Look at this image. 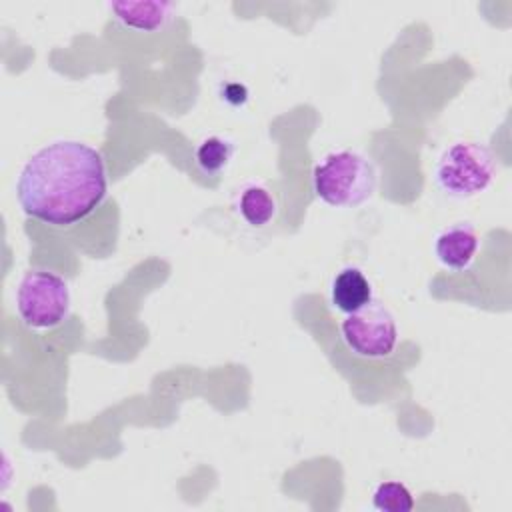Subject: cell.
Instances as JSON below:
<instances>
[{"label":"cell","instance_id":"6da1fadb","mask_svg":"<svg viewBox=\"0 0 512 512\" xmlns=\"http://www.w3.org/2000/svg\"><path fill=\"white\" fill-rule=\"evenodd\" d=\"M108 194L106 162L98 148L60 138L32 152L16 178L22 212L54 228L86 220Z\"/></svg>","mask_w":512,"mask_h":512},{"label":"cell","instance_id":"7a4b0ae2","mask_svg":"<svg viewBox=\"0 0 512 512\" xmlns=\"http://www.w3.org/2000/svg\"><path fill=\"white\" fill-rule=\"evenodd\" d=\"M312 188L332 208H358L376 190V168L362 152L332 150L314 166Z\"/></svg>","mask_w":512,"mask_h":512},{"label":"cell","instance_id":"3957f363","mask_svg":"<svg viewBox=\"0 0 512 512\" xmlns=\"http://www.w3.org/2000/svg\"><path fill=\"white\" fill-rule=\"evenodd\" d=\"M496 176L492 150L474 140L450 144L434 166L436 186L450 198L466 200L482 194Z\"/></svg>","mask_w":512,"mask_h":512},{"label":"cell","instance_id":"277c9868","mask_svg":"<svg viewBox=\"0 0 512 512\" xmlns=\"http://www.w3.org/2000/svg\"><path fill=\"white\" fill-rule=\"evenodd\" d=\"M16 312L30 330H52L64 324L70 314L72 296L68 282L46 268L26 270L14 294Z\"/></svg>","mask_w":512,"mask_h":512},{"label":"cell","instance_id":"5b68a950","mask_svg":"<svg viewBox=\"0 0 512 512\" xmlns=\"http://www.w3.org/2000/svg\"><path fill=\"white\" fill-rule=\"evenodd\" d=\"M340 336L348 350L360 358H388L398 344V326L392 312L378 300L346 314L340 322Z\"/></svg>","mask_w":512,"mask_h":512},{"label":"cell","instance_id":"8992f818","mask_svg":"<svg viewBox=\"0 0 512 512\" xmlns=\"http://www.w3.org/2000/svg\"><path fill=\"white\" fill-rule=\"evenodd\" d=\"M480 238L470 222H454L438 232L434 254L438 262L454 272L468 270L478 254Z\"/></svg>","mask_w":512,"mask_h":512},{"label":"cell","instance_id":"52a82bcc","mask_svg":"<svg viewBox=\"0 0 512 512\" xmlns=\"http://www.w3.org/2000/svg\"><path fill=\"white\" fill-rule=\"evenodd\" d=\"M108 8L124 28L144 34L162 32L176 16V4L156 0L112 2Z\"/></svg>","mask_w":512,"mask_h":512},{"label":"cell","instance_id":"ba28073f","mask_svg":"<svg viewBox=\"0 0 512 512\" xmlns=\"http://www.w3.org/2000/svg\"><path fill=\"white\" fill-rule=\"evenodd\" d=\"M374 300L368 276L358 266H346L336 272L330 284V304L342 314H352Z\"/></svg>","mask_w":512,"mask_h":512},{"label":"cell","instance_id":"9c48e42d","mask_svg":"<svg viewBox=\"0 0 512 512\" xmlns=\"http://www.w3.org/2000/svg\"><path fill=\"white\" fill-rule=\"evenodd\" d=\"M236 214L252 228H262L276 218L278 202L272 190L260 182L244 184L234 198Z\"/></svg>","mask_w":512,"mask_h":512},{"label":"cell","instance_id":"30bf717a","mask_svg":"<svg viewBox=\"0 0 512 512\" xmlns=\"http://www.w3.org/2000/svg\"><path fill=\"white\" fill-rule=\"evenodd\" d=\"M234 150H236V146L230 138L212 134L198 142V146L194 150V160H196L198 170L204 176H218L230 166V162L234 158Z\"/></svg>","mask_w":512,"mask_h":512},{"label":"cell","instance_id":"8fae6325","mask_svg":"<svg viewBox=\"0 0 512 512\" xmlns=\"http://www.w3.org/2000/svg\"><path fill=\"white\" fill-rule=\"evenodd\" d=\"M414 504L410 488L398 480H384L372 492V506L380 512H410Z\"/></svg>","mask_w":512,"mask_h":512}]
</instances>
